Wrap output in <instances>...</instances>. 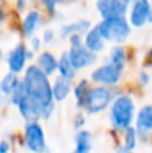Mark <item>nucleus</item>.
Here are the masks:
<instances>
[{"instance_id":"nucleus-20","label":"nucleus","mask_w":152,"mask_h":153,"mask_svg":"<svg viewBox=\"0 0 152 153\" xmlns=\"http://www.w3.org/2000/svg\"><path fill=\"white\" fill-rule=\"evenodd\" d=\"M125 59H127V53L123 46H113V47L110 48L109 61H108L109 63L118 67L120 70H123L124 65H125Z\"/></svg>"},{"instance_id":"nucleus-24","label":"nucleus","mask_w":152,"mask_h":153,"mask_svg":"<svg viewBox=\"0 0 152 153\" xmlns=\"http://www.w3.org/2000/svg\"><path fill=\"white\" fill-rule=\"evenodd\" d=\"M11 102L13 103V105H18L19 102H20V100H23L24 97L27 95V93H26V87H24V83H23V81H20L18 83V86L13 89V91L11 93Z\"/></svg>"},{"instance_id":"nucleus-3","label":"nucleus","mask_w":152,"mask_h":153,"mask_svg":"<svg viewBox=\"0 0 152 153\" xmlns=\"http://www.w3.org/2000/svg\"><path fill=\"white\" fill-rule=\"evenodd\" d=\"M97 27L105 42L120 45L131 35V24L125 19V16H112L102 19V22Z\"/></svg>"},{"instance_id":"nucleus-17","label":"nucleus","mask_w":152,"mask_h":153,"mask_svg":"<svg viewBox=\"0 0 152 153\" xmlns=\"http://www.w3.org/2000/svg\"><path fill=\"white\" fill-rule=\"evenodd\" d=\"M59 71V75H62L63 78L69 79V81H73L75 78V74H77V70L73 67L72 62H70V58H69V53H63L61 55L58 61V69Z\"/></svg>"},{"instance_id":"nucleus-28","label":"nucleus","mask_w":152,"mask_h":153,"mask_svg":"<svg viewBox=\"0 0 152 153\" xmlns=\"http://www.w3.org/2000/svg\"><path fill=\"white\" fill-rule=\"evenodd\" d=\"M40 45H42V39H39V38H37V36L32 35L31 36V48L32 50L38 51L40 48Z\"/></svg>"},{"instance_id":"nucleus-14","label":"nucleus","mask_w":152,"mask_h":153,"mask_svg":"<svg viewBox=\"0 0 152 153\" xmlns=\"http://www.w3.org/2000/svg\"><path fill=\"white\" fill-rule=\"evenodd\" d=\"M72 81L63 78L62 75H59L55 79V82L51 86V91H53V100L55 102H62L67 98V95L70 94V87H72Z\"/></svg>"},{"instance_id":"nucleus-34","label":"nucleus","mask_w":152,"mask_h":153,"mask_svg":"<svg viewBox=\"0 0 152 153\" xmlns=\"http://www.w3.org/2000/svg\"><path fill=\"white\" fill-rule=\"evenodd\" d=\"M3 19H4V13H3V11L0 10V22H3Z\"/></svg>"},{"instance_id":"nucleus-4","label":"nucleus","mask_w":152,"mask_h":153,"mask_svg":"<svg viewBox=\"0 0 152 153\" xmlns=\"http://www.w3.org/2000/svg\"><path fill=\"white\" fill-rule=\"evenodd\" d=\"M115 94L110 89L105 86H96L89 89L88 97H86L83 108L86 109L89 114H97L100 111L105 110L112 103Z\"/></svg>"},{"instance_id":"nucleus-5","label":"nucleus","mask_w":152,"mask_h":153,"mask_svg":"<svg viewBox=\"0 0 152 153\" xmlns=\"http://www.w3.org/2000/svg\"><path fill=\"white\" fill-rule=\"evenodd\" d=\"M24 141L30 151L32 152H43L46 149V137L42 126L37 121L27 122L24 129Z\"/></svg>"},{"instance_id":"nucleus-13","label":"nucleus","mask_w":152,"mask_h":153,"mask_svg":"<svg viewBox=\"0 0 152 153\" xmlns=\"http://www.w3.org/2000/svg\"><path fill=\"white\" fill-rule=\"evenodd\" d=\"M83 46L88 50L93 51V53H98L102 51L105 47V39L102 38V35L100 34L98 27H93L86 32L85 38H83Z\"/></svg>"},{"instance_id":"nucleus-26","label":"nucleus","mask_w":152,"mask_h":153,"mask_svg":"<svg viewBox=\"0 0 152 153\" xmlns=\"http://www.w3.org/2000/svg\"><path fill=\"white\" fill-rule=\"evenodd\" d=\"M59 1H61V0H43V5H45L46 10L53 15V13L55 12V7Z\"/></svg>"},{"instance_id":"nucleus-29","label":"nucleus","mask_w":152,"mask_h":153,"mask_svg":"<svg viewBox=\"0 0 152 153\" xmlns=\"http://www.w3.org/2000/svg\"><path fill=\"white\" fill-rule=\"evenodd\" d=\"M139 81L142 85H148L150 83V74H148L147 71H140L139 73Z\"/></svg>"},{"instance_id":"nucleus-2","label":"nucleus","mask_w":152,"mask_h":153,"mask_svg":"<svg viewBox=\"0 0 152 153\" xmlns=\"http://www.w3.org/2000/svg\"><path fill=\"white\" fill-rule=\"evenodd\" d=\"M110 105H112L109 111L110 124L117 130H124L131 126L136 113L133 100L129 95H118L113 98Z\"/></svg>"},{"instance_id":"nucleus-22","label":"nucleus","mask_w":152,"mask_h":153,"mask_svg":"<svg viewBox=\"0 0 152 153\" xmlns=\"http://www.w3.org/2000/svg\"><path fill=\"white\" fill-rule=\"evenodd\" d=\"M88 91H89V83L86 79L80 81L77 83V86L74 87V97H75V101H77L78 108H83L86 97H88Z\"/></svg>"},{"instance_id":"nucleus-1","label":"nucleus","mask_w":152,"mask_h":153,"mask_svg":"<svg viewBox=\"0 0 152 153\" xmlns=\"http://www.w3.org/2000/svg\"><path fill=\"white\" fill-rule=\"evenodd\" d=\"M23 83L27 95L39 108L40 118H48L54 110V100L47 74L38 66H28L24 74Z\"/></svg>"},{"instance_id":"nucleus-37","label":"nucleus","mask_w":152,"mask_h":153,"mask_svg":"<svg viewBox=\"0 0 152 153\" xmlns=\"http://www.w3.org/2000/svg\"><path fill=\"white\" fill-rule=\"evenodd\" d=\"M0 95H1V90H0Z\"/></svg>"},{"instance_id":"nucleus-19","label":"nucleus","mask_w":152,"mask_h":153,"mask_svg":"<svg viewBox=\"0 0 152 153\" xmlns=\"http://www.w3.org/2000/svg\"><path fill=\"white\" fill-rule=\"evenodd\" d=\"M89 28H90V22L80 20V22H75V23H70V24L63 26L61 30V35H62V38H66L72 34H83Z\"/></svg>"},{"instance_id":"nucleus-27","label":"nucleus","mask_w":152,"mask_h":153,"mask_svg":"<svg viewBox=\"0 0 152 153\" xmlns=\"http://www.w3.org/2000/svg\"><path fill=\"white\" fill-rule=\"evenodd\" d=\"M54 38H55V32H54L53 30H45V32H43V36H42V42L51 43L54 40Z\"/></svg>"},{"instance_id":"nucleus-15","label":"nucleus","mask_w":152,"mask_h":153,"mask_svg":"<svg viewBox=\"0 0 152 153\" xmlns=\"http://www.w3.org/2000/svg\"><path fill=\"white\" fill-rule=\"evenodd\" d=\"M40 13L37 12V11H31L26 15L23 20V24H22V31H23L24 36L31 38L32 35L35 34V31L38 30L40 24Z\"/></svg>"},{"instance_id":"nucleus-11","label":"nucleus","mask_w":152,"mask_h":153,"mask_svg":"<svg viewBox=\"0 0 152 153\" xmlns=\"http://www.w3.org/2000/svg\"><path fill=\"white\" fill-rule=\"evenodd\" d=\"M27 48L26 46L23 45H18L13 50L10 51L8 54V58H7V63H8V69L10 71L18 73L23 71L24 66H26V61H27Z\"/></svg>"},{"instance_id":"nucleus-10","label":"nucleus","mask_w":152,"mask_h":153,"mask_svg":"<svg viewBox=\"0 0 152 153\" xmlns=\"http://www.w3.org/2000/svg\"><path fill=\"white\" fill-rule=\"evenodd\" d=\"M150 8V0H133L131 13H129V24L132 27H137V28L143 27L148 20Z\"/></svg>"},{"instance_id":"nucleus-33","label":"nucleus","mask_w":152,"mask_h":153,"mask_svg":"<svg viewBox=\"0 0 152 153\" xmlns=\"http://www.w3.org/2000/svg\"><path fill=\"white\" fill-rule=\"evenodd\" d=\"M150 23H152V4H151V8H150V13H148V20Z\"/></svg>"},{"instance_id":"nucleus-9","label":"nucleus","mask_w":152,"mask_h":153,"mask_svg":"<svg viewBox=\"0 0 152 153\" xmlns=\"http://www.w3.org/2000/svg\"><path fill=\"white\" fill-rule=\"evenodd\" d=\"M152 130V105H145L139 110L136 116V133L137 138L147 141Z\"/></svg>"},{"instance_id":"nucleus-36","label":"nucleus","mask_w":152,"mask_h":153,"mask_svg":"<svg viewBox=\"0 0 152 153\" xmlns=\"http://www.w3.org/2000/svg\"><path fill=\"white\" fill-rule=\"evenodd\" d=\"M0 59H1V50H0Z\"/></svg>"},{"instance_id":"nucleus-8","label":"nucleus","mask_w":152,"mask_h":153,"mask_svg":"<svg viewBox=\"0 0 152 153\" xmlns=\"http://www.w3.org/2000/svg\"><path fill=\"white\" fill-rule=\"evenodd\" d=\"M96 8L102 19L112 16H125L129 5L121 0H97Z\"/></svg>"},{"instance_id":"nucleus-31","label":"nucleus","mask_w":152,"mask_h":153,"mask_svg":"<svg viewBox=\"0 0 152 153\" xmlns=\"http://www.w3.org/2000/svg\"><path fill=\"white\" fill-rule=\"evenodd\" d=\"M10 151V145L7 141H0V153H5Z\"/></svg>"},{"instance_id":"nucleus-7","label":"nucleus","mask_w":152,"mask_h":153,"mask_svg":"<svg viewBox=\"0 0 152 153\" xmlns=\"http://www.w3.org/2000/svg\"><path fill=\"white\" fill-rule=\"evenodd\" d=\"M69 53V58L72 62L73 67L75 70H81L89 67L90 65L94 63L96 61V53L88 50L85 46H77V47H70Z\"/></svg>"},{"instance_id":"nucleus-35","label":"nucleus","mask_w":152,"mask_h":153,"mask_svg":"<svg viewBox=\"0 0 152 153\" xmlns=\"http://www.w3.org/2000/svg\"><path fill=\"white\" fill-rule=\"evenodd\" d=\"M148 56H150V62H151V65H152V48L150 50V55H148Z\"/></svg>"},{"instance_id":"nucleus-21","label":"nucleus","mask_w":152,"mask_h":153,"mask_svg":"<svg viewBox=\"0 0 152 153\" xmlns=\"http://www.w3.org/2000/svg\"><path fill=\"white\" fill-rule=\"evenodd\" d=\"M19 82L20 81H19V78L16 76L15 73L10 71L7 75H4V78H3L1 82H0V90H1L3 94L10 95L11 93L13 91V89L18 86Z\"/></svg>"},{"instance_id":"nucleus-25","label":"nucleus","mask_w":152,"mask_h":153,"mask_svg":"<svg viewBox=\"0 0 152 153\" xmlns=\"http://www.w3.org/2000/svg\"><path fill=\"white\" fill-rule=\"evenodd\" d=\"M67 38H69V42H70V47H77V46L83 45V38L81 34H72Z\"/></svg>"},{"instance_id":"nucleus-23","label":"nucleus","mask_w":152,"mask_h":153,"mask_svg":"<svg viewBox=\"0 0 152 153\" xmlns=\"http://www.w3.org/2000/svg\"><path fill=\"white\" fill-rule=\"evenodd\" d=\"M124 133V148L121 151H125V152H129V151H133L135 146H136V141H137V133H136V129L132 126H128Z\"/></svg>"},{"instance_id":"nucleus-32","label":"nucleus","mask_w":152,"mask_h":153,"mask_svg":"<svg viewBox=\"0 0 152 153\" xmlns=\"http://www.w3.org/2000/svg\"><path fill=\"white\" fill-rule=\"evenodd\" d=\"M24 0H19V4H18V7H19V10H24V7H26V4H24Z\"/></svg>"},{"instance_id":"nucleus-18","label":"nucleus","mask_w":152,"mask_h":153,"mask_svg":"<svg viewBox=\"0 0 152 153\" xmlns=\"http://www.w3.org/2000/svg\"><path fill=\"white\" fill-rule=\"evenodd\" d=\"M92 149V134L89 130H80L75 134V153H88Z\"/></svg>"},{"instance_id":"nucleus-12","label":"nucleus","mask_w":152,"mask_h":153,"mask_svg":"<svg viewBox=\"0 0 152 153\" xmlns=\"http://www.w3.org/2000/svg\"><path fill=\"white\" fill-rule=\"evenodd\" d=\"M16 106H18L19 113H20V116L23 117L24 121L32 122V121H38V120L40 118L39 108H38V105L28 97V95H26L23 100H20V102H19Z\"/></svg>"},{"instance_id":"nucleus-16","label":"nucleus","mask_w":152,"mask_h":153,"mask_svg":"<svg viewBox=\"0 0 152 153\" xmlns=\"http://www.w3.org/2000/svg\"><path fill=\"white\" fill-rule=\"evenodd\" d=\"M38 67L47 75L54 74L57 71V69H58V59L51 53L45 51V53H42L38 56Z\"/></svg>"},{"instance_id":"nucleus-6","label":"nucleus","mask_w":152,"mask_h":153,"mask_svg":"<svg viewBox=\"0 0 152 153\" xmlns=\"http://www.w3.org/2000/svg\"><path fill=\"white\" fill-rule=\"evenodd\" d=\"M121 73H123V70H120L118 67L113 66L112 63L108 62L107 65H102V66L97 67L96 70H93L90 78L96 83H101V85H105V86H112V85H116L120 82Z\"/></svg>"},{"instance_id":"nucleus-30","label":"nucleus","mask_w":152,"mask_h":153,"mask_svg":"<svg viewBox=\"0 0 152 153\" xmlns=\"http://www.w3.org/2000/svg\"><path fill=\"white\" fill-rule=\"evenodd\" d=\"M85 124V121H83V117L81 116V114H78L77 117H75V122H74V126L77 128V129H80L82 125Z\"/></svg>"}]
</instances>
